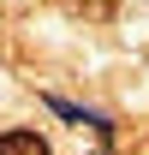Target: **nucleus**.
Instances as JSON below:
<instances>
[{"label":"nucleus","mask_w":149,"mask_h":155,"mask_svg":"<svg viewBox=\"0 0 149 155\" xmlns=\"http://www.w3.org/2000/svg\"><path fill=\"white\" fill-rule=\"evenodd\" d=\"M0 155H54V149L36 131H0Z\"/></svg>","instance_id":"1"}]
</instances>
